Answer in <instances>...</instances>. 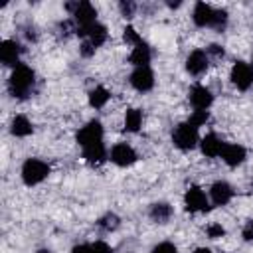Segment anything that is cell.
Returning a JSON list of instances; mask_svg holds the SVG:
<instances>
[{
    "mask_svg": "<svg viewBox=\"0 0 253 253\" xmlns=\"http://www.w3.org/2000/svg\"><path fill=\"white\" fill-rule=\"evenodd\" d=\"M34 83H36V73L32 67L20 63L14 67L12 75H10V81H8V89L12 93V97L16 99H26L32 89H34Z\"/></svg>",
    "mask_w": 253,
    "mask_h": 253,
    "instance_id": "cell-1",
    "label": "cell"
},
{
    "mask_svg": "<svg viewBox=\"0 0 253 253\" xmlns=\"http://www.w3.org/2000/svg\"><path fill=\"white\" fill-rule=\"evenodd\" d=\"M49 174V166L40 160V158H28L22 166V180L28 184V186H36L40 182H43Z\"/></svg>",
    "mask_w": 253,
    "mask_h": 253,
    "instance_id": "cell-2",
    "label": "cell"
},
{
    "mask_svg": "<svg viewBox=\"0 0 253 253\" xmlns=\"http://www.w3.org/2000/svg\"><path fill=\"white\" fill-rule=\"evenodd\" d=\"M172 142L180 148V150H190L198 144V126H194L190 121L188 123H180L174 132H172Z\"/></svg>",
    "mask_w": 253,
    "mask_h": 253,
    "instance_id": "cell-3",
    "label": "cell"
},
{
    "mask_svg": "<svg viewBox=\"0 0 253 253\" xmlns=\"http://www.w3.org/2000/svg\"><path fill=\"white\" fill-rule=\"evenodd\" d=\"M65 8L71 12L75 24H77V30L79 28H87L91 24H95V16H97V10L89 4V2H67Z\"/></svg>",
    "mask_w": 253,
    "mask_h": 253,
    "instance_id": "cell-4",
    "label": "cell"
},
{
    "mask_svg": "<svg viewBox=\"0 0 253 253\" xmlns=\"http://www.w3.org/2000/svg\"><path fill=\"white\" fill-rule=\"evenodd\" d=\"M97 142H103V125L99 121H89L85 126L79 128L77 144H81V148H85V146H91Z\"/></svg>",
    "mask_w": 253,
    "mask_h": 253,
    "instance_id": "cell-5",
    "label": "cell"
},
{
    "mask_svg": "<svg viewBox=\"0 0 253 253\" xmlns=\"http://www.w3.org/2000/svg\"><path fill=\"white\" fill-rule=\"evenodd\" d=\"M231 83L237 89L247 91L253 85V65L245 63V61H235L231 67Z\"/></svg>",
    "mask_w": 253,
    "mask_h": 253,
    "instance_id": "cell-6",
    "label": "cell"
},
{
    "mask_svg": "<svg viewBox=\"0 0 253 253\" xmlns=\"http://www.w3.org/2000/svg\"><path fill=\"white\" fill-rule=\"evenodd\" d=\"M184 204H186L188 211H208L210 210L208 198H206L204 190L198 188V186H190L188 188V192L184 196Z\"/></svg>",
    "mask_w": 253,
    "mask_h": 253,
    "instance_id": "cell-7",
    "label": "cell"
},
{
    "mask_svg": "<svg viewBox=\"0 0 253 253\" xmlns=\"http://www.w3.org/2000/svg\"><path fill=\"white\" fill-rule=\"evenodd\" d=\"M130 85L144 93V91H150L154 87V73L150 67H136L132 73H130Z\"/></svg>",
    "mask_w": 253,
    "mask_h": 253,
    "instance_id": "cell-8",
    "label": "cell"
},
{
    "mask_svg": "<svg viewBox=\"0 0 253 253\" xmlns=\"http://www.w3.org/2000/svg\"><path fill=\"white\" fill-rule=\"evenodd\" d=\"M111 160L117 164V166H130L136 162V152L132 146H128L126 142H119L113 146L111 150Z\"/></svg>",
    "mask_w": 253,
    "mask_h": 253,
    "instance_id": "cell-9",
    "label": "cell"
},
{
    "mask_svg": "<svg viewBox=\"0 0 253 253\" xmlns=\"http://www.w3.org/2000/svg\"><path fill=\"white\" fill-rule=\"evenodd\" d=\"M213 101V95L208 87L204 85H194L192 91H190V103L194 105L196 111H208V107L211 105Z\"/></svg>",
    "mask_w": 253,
    "mask_h": 253,
    "instance_id": "cell-10",
    "label": "cell"
},
{
    "mask_svg": "<svg viewBox=\"0 0 253 253\" xmlns=\"http://www.w3.org/2000/svg\"><path fill=\"white\" fill-rule=\"evenodd\" d=\"M77 34H79L81 38L89 40L95 47L103 45L105 40H107V28H105L103 24H99V22H95V24H91V26H87V28H79Z\"/></svg>",
    "mask_w": 253,
    "mask_h": 253,
    "instance_id": "cell-11",
    "label": "cell"
},
{
    "mask_svg": "<svg viewBox=\"0 0 253 253\" xmlns=\"http://www.w3.org/2000/svg\"><path fill=\"white\" fill-rule=\"evenodd\" d=\"M20 53H22V47H20L18 42H14V40H4V42L0 43V59H2L4 65H14V67L20 65V61H18Z\"/></svg>",
    "mask_w": 253,
    "mask_h": 253,
    "instance_id": "cell-12",
    "label": "cell"
},
{
    "mask_svg": "<svg viewBox=\"0 0 253 253\" xmlns=\"http://www.w3.org/2000/svg\"><path fill=\"white\" fill-rule=\"evenodd\" d=\"M186 69H188V73H192V75H202V73L208 69V53L202 51V49L192 51V53L188 55V59H186Z\"/></svg>",
    "mask_w": 253,
    "mask_h": 253,
    "instance_id": "cell-13",
    "label": "cell"
},
{
    "mask_svg": "<svg viewBox=\"0 0 253 253\" xmlns=\"http://www.w3.org/2000/svg\"><path fill=\"white\" fill-rule=\"evenodd\" d=\"M213 16H215V10L210 6V4H206V2H198L196 4V8H194V24L196 26H200V28H206V26H210L211 28V24H213Z\"/></svg>",
    "mask_w": 253,
    "mask_h": 253,
    "instance_id": "cell-14",
    "label": "cell"
},
{
    "mask_svg": "<svg viewBox=\"0 0 253 253\" xmlns=\"http://www.w3.org/2000/svg\"><path fill=\"white\" fill-rule=\"evenodd\" d=\"M210 194H211V200H213L215 206H225V204L233 198V190H231V186H229L227 182H223V180L215 182V184L211 186Z\"/></svg>",
    "mask_w": 253,
    "mask_h": 253,
    "instance_id": "cell-15",
    "label": "cell"
},
{
    "mask_svg": "<svg viewBox=\"0 0 253 253\" xmlns=\"http://www.w3.org/2000/svg\"><path fill=\"white\" fill-rule=\"evenodd\" d=\"M221 158H223L225 164H229V166H239V164L245 160V148H243L241 144H223Z\"/></svg>",
    "mask_w": 253,
    "mask_h": 253,
    "instance_id": "cell-16",
    "label": "cell"
},
{
    "mask_svg": "<svg viewBox=\"0 0 253 253\" xmlns=\"http://www.w3.org/2000/svg\"><path fill=\"white\" fill-rule=\"evenodd\" d=\"M150 57H152V51H150V47L142 42V43L134 45V49L130 51V57H128V59H130V63L136 65V67H148Z\"/></svg>",
    "mask_w": 253,
    "mask_h": 253,
    "instance_id": "cell-17",
    "label": "cell"
},
{
    "mask_svg": "<svg viewBox=\"0 0 253 253\" xmlns=\"http://www.w3.org/2000/svg\"><path fill=\"white\" fill-rule=\"evenodd\" d=\"M221 150H223V142H221L213 132H210V134H206V136L202 138V152H204L206 156H210V158L221 156Z\"/></svg>",
    "mask_w": 253,
    "mask_h": 253,
    "instance_id": "cell-18",
    "label": "cell"
},
{
    "mask_svg": "<svg viewBox=\"0 0 253 253\" xmlns=\"http://www.w3.org/2000/svg\"><path fill=\"white\" fill-rule=\"evenodd\" d=\"M83 158L91 164H101L105 158H107V150H105V144L103 142H97V144H91V146H85L83 148Z\"/></svg>",
    "mask_w": 253,
    "mask_h": 253,
    "instance_id": "cell-19",
    "label": "cell"
},
{
    "mask_svg": "<svg viewBox=\"0 0 253 253\" xmlns=\"http://www.w3.org/2000/svg\"><path fill=\"white\" fill-rule=\"evenodd\" d=\"M10 130H12V134H16V136H28V134H32L34 126H32V123H30L28 117H24V115H16V117L12 119Z\"/></svg>",
    "mask_w": 253,
    "mask_h": 253,
    "instance_id": "cell-20",
    "label": "cell"
},
{
    "mask_svg": "<svg viewBox=\"0 0 253 253\" xmlns=\"http://www.w3.org/2000/svg\"><path fill=\"white\" fill-rule=\"evenodd\" d=\"M170 215H172V208H170L166 202H158V204H154V206L150 208V217H152L154 221H158V223L168 221Z\"/></svg>",
    "mask_w": 253,
    "mask_h": 253,
    "instance_id": "cell-21",
    "label": "cell"
},
{
    "mask_svg": "<svg viewBox=\"0 0 253 253\" xmlns=\"http://www.w3.org/2000/svg\"><path fill=\"white\" fill-rule=\"evenodd\" d=\"M109 97H111V93H109L105 87H95V89L89 93V105L95 107V109H101V107L107 105Z\"/></svg>",
    "mask_w": 253,
    "mask_h": 253,
    "instance_id": "cell-22",
    "label": "cell"
},
{
    "mask_svg": "<svg viewBox=\"0 0 253 253\" xmlns=\"http://www.w3.org/2000/svg\"><path fill=\"white\" fill-rule=\"evenodd\" d=\"M142 125V113L138 109H128L125 115V128L128 132H136Z\"/></svg>",
    "mask_w": 253,
    "mask_h": 253,
    "instance_id": "cell-23",
    "label": "cell"
},
{
    "mask_svg": "<svg viewBox=\"0 0 253 253\" xmlns=\"http://www.w3.org/2000/svg\"><path fill=\"white\" fill-rule=\"evenodd\" d=\"M119 223H121V219H119L117 213H105V215L99 219V227L105 229V231H115V229L119 227Z\"/></svg>",
    "mask_w": 253,
    "mask_h": 253,
    "instance_id": "cell-24",
    "label": "cell"
},
{
    "mask_svg": "<svg viewBox=\"0 0 253 253\" xmlns=\"http://www.w3.org/2000/svg\"><path fill=\"white\" fill-rule=\"evenodd\" d=\"M225 26H227V12H225V10H215V16H213V24H211V28H213V30H217V32H221Z\"/></svg>",
    "mask_w": 253,
    "mask_h": 253,
    "instance_id": "cell-25",
    "label": "cell"
},
{
    "mask_svg": "<svg viewBox=\"0 0 253 253\" xmlns=\"http://www.w3.org/2000/svg\"><path fill=\"white\" fill-rule=\"evenodd\" d=\"M123 38H125V42H126V43H132V45H138V43H142L140 36L136 34V30H134L132 26H126V28L123 30Z\"/></svg>",
    "mask_w": 253,
    "mask_h": 253,
    "instance_id": "cell-26",
    "label": "cell"
},
{
    "mask_svg": "<svg viewBox=\"0 0 253 253\" xmlns=\"http://www.w3.org/2000/svg\"><path fill=\"white\" fill-rule=\"evenodd\" d=\"M119 10H121V14H123L125 18H132L134 12H136V4L130 2V0H123V2L119 4Z\"/></svg>",
    "mask_w": 253,
    "mask_h": 253,
    "instance_id": "cell-27",
    "label": "cell"
},
{
    "mask_svg": "<svg viewBox=\"0 0 253 253\" xmlns=\"http://www.w3.org/2000/svg\"><path fill=\"white\" fill-rule=\"evenodd\" d=\"M208 119H210L208 111H194L192 117H190V123H192L194 126H202V125L208 123Z\"/></svg>",
    "mask_w": 253,
    "mask_h": 253,
    "instance_id": "cell-28",
    "label": "cell"
},
{
    "mask_svg": "<svg viewBox=\"0 0 253 253\" xmlns=\"http://www.w3.org/2000/svg\"><path fill=\"white\" fill-rule=\"evenodd\" d=\"M208 235H210L211 239H219V237L225 235V229H223L219 223H211V225L208 227Z\"/></svg>",
    "mask_w": 253,
    "mask_h": 253,
    "instance_id": "cell-29",
    "label": "cell"
},
{
    "mask_svg": "<svg viewBox=\"0 0 253 253\" xmlns=\"http://www.w3.org/2000/svg\"><path fill=\"white\" fill-rule=\"evenodd\" d=\"M152 253H178V249H176L172 243L164 241V243H158V245L152 249Z\"/></svg>",
    "mask_w": 253,
    "mask_h": 253,
    "instance_id": "cell-30",
    "label": "cell"
},
{
    "mask_svg": "<svg viewBox=\"0 0 253 253\" xmlns=\"http://www.w3.org/2000/svg\"><path fill=\"white\" fill-rule=\"evenodd\" d=\"M95 49H97V47H95L89 40H83V43H81V47H79V51H81L83 57H91V55L95 53Z\"/></svg>",
    "mask_w": 253,
    "mask_h": 253,
    "instance_id": "cell-31",
    "label": "cell"
},
{
    "mask_svg": "<svg viewBox=\"0 0 253 253\" xmlns=\"http://www.w3.org/2000/svg\"><path fill=\"white\" fill-rule=\"evenodd\" d=\"M91 253H113V251H111V247L107 243L95 241V243H91Z\"/></svg>",
    "mask_w": 253,
    "mask_h": 253,
    "instance_id": "cell-32",
    "label": "cell"
},
{
    "mask_svg": "<svg viewBox=\"0 0 253 253\" xmlns=\"http://www.w3.org/2000/svg\"><path fill=\"white\" fill-rule=\"evenodd\" d=\"M241 235H243V239H245V241H253V219H249V221L245 223V227H243Z\"/></svg>",
    "mask_w": 253,
    "mask_h": 253,
    "instance_id": "cell-33",
    "label": "cell"
},
{
    "mask_svg": "<svg viewBox=\"0 0 253 253\" xmlns=\"http://www.w3.org/2000/svg\"><path fill=\"white\" fill-rule=\"evenodd\" d=\"M208 53L213 55V57H223V47L217 45V43H211V45L208 47Z\"/></svg>",
    "mask_w": 253,
    "mask_h": 253,
    "instance_id": "cell-34",
    "label": "cell"
},
{
    "mask_svg": "<svg viewBox=\"0 0 253 253\" xmlns=\"http://www.w3.org/2000/svg\"><path fill=\"white\" fill-rule=\"evenodd\" d=\"M194 253H211V251H210L208 247H198V249H196Z\"/></svg>",
    "mask_w": 253,
    "mask_h": 253,
    "instance_id": "cell-35",
    "label": "cell"
},
{
    "mask_svg": "<svg viewBox=\"0 0 253 253\" xmlns=\"http://www.w3.org/2000/svg\"><path fill=\"white\" fill-rule=\"evenodd\" d=\"M168 6H170V8H178V6H180V2H168Z\"/></svg>",
    "mask_w": 253,
    "mask_h": 253,
    "instance_id": "cell-36",
    "label": "cell"
},
{
    "mask_svg": "<svg viewBox=\"0 0 253 253\" xmlns=\"http://www.w3.org/2000/svg\"><path fill=\"white\" fill-rule=\"evenodd\" d=\"M38 253H51V251H49V249H40Z\"/></svg>",
    "mask_w": 253,
    "mask_h": 253,
    "instance_id": "cell-37",
    "label": "cell"
},
{
    "mask_svg": "<svg viewBox=\"0 0 253 253\" xmlns=\"http://www.w3.org/2000/svg\"><path fill=\"white\" fill-rule=\"evenodd\" d=\"M251 63H253V61H251Z\"/></svg>",
    "mask_w": 253,
    "mask_h": 253,
    "instance_id": "cell-38",
    "label": "cell"
}]
</instances>
